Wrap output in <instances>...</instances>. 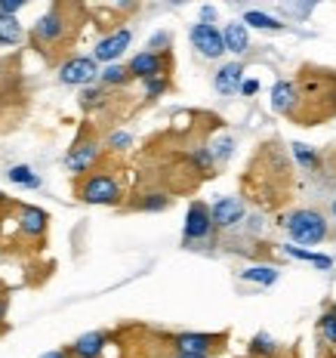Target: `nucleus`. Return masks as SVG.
<instances>
[{"mask_svg": "<svg viewBox=\"0 0 336 358\" xmlns=\"http://www.w3.org/2000/svg\"><path fill=\"white\" fill-rule=\"evenodd\" d=\"M191 47L198 50L204 59H219L222 53H226V43H222V31L216 25H198L191 28Z\"/></svg>", "mask_w": 336, "mask_h": 358, "instance_id": "nucleus-7", "label": "nucleus"}, {"mask_svg": "<svg viewBox=\"0 0 336 358\" xmlns=\"http://www.w3.org/2000/svg\"><path fill=\"white\" fill-rule=\"evenodd\" d=\"M6 179H10L13 185H22V189H41V176H37L28 164H16V167H10L6 170Z\"/></svg>", "mask_w": 336, "mask_h": 358, "instance_id": "nucleus-17", "label": "nucleus"}, {"mask_svg": "<svg viewBox=\"0 0 336 358\" xmlns=\"http://www.w3.org/2000/svg\"><path fill=\"white\" fill-rule=\"evenodd\" d=\"M130 145H133V136L130 133H124V130H117V133H111L108 136V148H115V152H126Z\"/></svg>", "mask_w": 336, "mask_h": 358, "instance_id": "nucleus-30", "label": "nucleus"}, {"mask_svg": "<svg viewBox=\"0 0 336 358\" xmlns=\"http://www.w3.org/2000/svg\"><path fill=\"white\" fill-rule=\"evenodd\" d=\"M130 80V71H126V65H105V69L99 71V84L102 87H121Z\"/></svg>", "mask_w": 336, "mask_h": 358, "instance_id": "nucleus-22", "label": "nucleus"}, {"mask_svg": "<svg viewBox=\"0 0 336 358\" xmlns=\"http://www.w3.org/2000/svg\"><path fill=\"white\" fill-rule=\"evenodd\" d=\"M62 34H65V16H62V10H59V6L47 10L41 19L34 22V28H31L34 43H41V47H53V43L62 41Z\"/></svg>", "mask_w": 336, "mask_h": 358, "instance_id": "nucleus-6", "label": "nucleus"}, {"mask_svg": "<svg viewBox=\"0 0 336 358\" xmlns=\"http://www.w3.org/2000/svg\"><path fill=\"white\" fill-rule=\"evenodd\" d=\"M231 148H235V139H231V136H222L219 143H216V145L210 148L213 164H216V161H219V164H222V161H228V158H231Z\"/></svg>", "mask_w": 336, "mask_h": 358, "instance_id": "nucleus-29", "label": "nucleus"}, {"mask_svg": "<svg viewBox=\"0 0 336 358\" xmlns=\"http://www.w3.org/2000/svg\"><path fill=\"white\" fill-rule=\"evenodd\" d=\"M290 148H293V155H296V161H300V167L315 170V164H318V152H315V148L305 145V143H293Z\"/></svg>", "mask_w": 336, "mask_h": 358, "instance_id": "nucleus-26", "label": "nucleus"}, {"mask_svg": "<svg viewBox=\"0 0 336 358\" xmlns=\"http://www.w3.org/2000/svg\"><path fill=\"white\" fill-rule=\"evenodd\" d=\"M99 106H105V87L102 84L84 87V93H80V108H99Z\"/></svg>", "mask_w": 336, "mask_h": 358, "instance_id": "nucleus-24", "label": "nucleus"}, {"mask_svg": "<svg viewBox=\"0 0 336 358\" xmlns=\"http://www.w3.org/2000/svg\"><path fill=\"white\" fill-rule=\"evenodd\" d=\"M170 47V34L167 31H158L152 34V41H148V53H161V50Z\"/></svg>", "mask_w": 336, "mask_h": 358, "instance_id": "nucleus-31", "label": "nucleus"}, {"mask_svg": "<svg viewBox=\"0 0 336 358\" xmlns=\"http://www.w3.org/2000/svg\"><path fill=\"white\" fill-rule=\"evenodd\" d=\"M241 78H244V65H241V62H228V65H222V69L216 71V78H213L216 93H222V96H235L238 90H241Z\"/></svg>", "mask_w": 336, "mask_h": 358, "instance_id": "nucleus-13", "label": "nucleus"}, {"mask_svg": "<svg viewBox=\"0 0 336 358\" xmlns=\"http://www.w3.org/2000/svg\"><path fill=\"white\" fill-rule=\"evenodd\" d=\"M275 358H278V355H275Z\"/></svg>", "mask_w": 336, "mask_h": 358, "instance_id": "nucleus-41", "label": "nucleus"}, {"mask_svg": "<svg viewBox=\"0 0 336 358\" xmlns=\"http://www.w3.org/2000/svg\"><path fill=\"white\" fill-rule=\"evenodd\" d=\"M126 71H130V78H136V80L158 78V74H163V56H161V53H148V50H142V53H136V56L130 59Z\"/></svg>", "mask_w": 336, "mask_h": 358, "instance_id": "nucleus-10", "label": "nucleus"}, {"mask_svg": "<svg viewBox=\"0 0 336 358\" xmlns=\"http://www.w3.org/2000/svg\"><path fill=\"white\" fill-rule=\"evenodd\" d=\"M213 232V220H210V207L204 201H191L189 213H185V226H182V238L185 244H198L207 241Z\"/></svg>", "mask_w": 336, "mask_h": 358, "instance_id": "nucleus-4", "label": "nucleus"}, {"mask_svg": "<svg viewBox=\"0 0 336 358\" xmlns=\"http://www.w3.org/2000/svg\"><path fill=\"white\" fill-rule=\"evenodd\" d=\"M6 309H10V300H6V296H0V322L6 318Z\"/></svg>", "mask_w": 336, "mask_h": 358, "instance_id": "nucleus-36", "label": "nucleus"}, {"mask_svg": "<svg viewBox=\"0 0 336 358\" xmlns=\"http://www.w3.org/2000/svg\"><path fill=\"white\" fill-rule=\"evenodd\" d=\"M284 253H287V257H293V259H302V263L318 266V268H330V266H333V259H330V257H324V253L302 250V248H296V244H287V248H284Z\"/></svg>", "mask_w": 336, "mask_h": 358, "instance_id": "nucleus-18", "label": "nucleus"}, {"mask_svg": "<svg viewBox=\"0 0 336 358\" xmlns=\"http://www.w3.org/2000/svg\"><path fill=\"white\" fill-rule=\"evenodd\" d=\"M105 343H108V337L102 331H89V334H84V337L74 340L68 355H74V358H99L102 352H105Z\"/></svg>", "mask_w": 336, "mask_h": 358, "instance_id": "nucleus-14", "label": "nucleus"}, {"mask_svg": "<svg viewBox=\"0 0 336 358\" xmlns=\"http://www.w3.org/2000/svg\"><path fill=\"white\" fill-rule=\"evenodd\" d=\"M22 6H25L22 0H0V16H16Z\"/></svg>", "mask_w": 336, "mask_h": 358, "instance_id": "nucleus-33", "label": "nucleus"}, {"mask_svg": "<svg viewBox=\"0 0 336 358\" xmlns=\"http://www.w3.org/2000/svg\"><path fill=\"white\" fill-rule=\"evenodd\" d=\"M241 278L244 281H256V285H275L278 281V268L275 266H250V268H244L241 272Z\"/></svg>", "mask_w": 336, "mask_h": 358, "instance_id": "nucleus-19", "label": "nucleus"}, {"mask_svg": "<svg viewBox=\"0 0 336 358\" xmlns=\"http://www.w3.org/2000/svg\"><path fill=\"white\" fill-rule=\"evenodd\" d=\"M22 41V25L16 16H0V43L3 47H13V43Z\"/></svg>", "mask_w": 336, "mask_h": 358, "instance_id": "nucleus-21", "label": "nucleus"}, {"mask_svg": "<svg viewBox=\"0 0 336 358\" xmlns=\"http://www.w3.org/2000/svg\"><path fill=\"white\" fill-rule=\"evenodd\" d=\"M136 207L139 210H148V213H158V210H167L170 207V198L161 195V192H148V195H142V201Z\"/></svg>", "mask_w": 336, "mask_h": 358, "instance_id": "nucleus-25", "label": "nucleus"}, {"mask_svg": "<svg viewBox=\"0 0 336 358\" xmlns=\"http://www.w3.org/2000/svg\"><path fill=\"white\" fill-rule=\"evenodd\" d=\"M130 43H133V31H130V28H117V31L105 34L99 43H96V50H93L96 65H99V62L115 65L117 59L126 53V47H130Z\"/></svg>", "mask_w": 336, "mask_h": 358, "instance_id": "nucleus-5", "label": "nucleus"}, {"mask_svg": "<svg viewBox=\"0 0 336 358\" xmlns=\"http://www.w3.org/2000/svg\"><path fill=\"white\" fill-rule=\"evenodd\" d=\"M173 346H176V355L207 358L216 349V337H210V334H179Z\"/></svg>", "mask_w": 336, "mask_h": 358, "instance_id": "nucleus-9", "label": "nucleus"}, {"mask_svg": "<svg viewBox=\"0 0 336 358\" xmlns=\"http://www.w3.org/2000/svg\"><path fill=\"white\" fill-rule=\"evenodd\" d=\"M238 93H244V96H256L259 93V80H241V90Z\"/></svg>", "mask_w": 336, "mask_h": 358, "instance_id": "nucleus-34", "label": "nucleus"}, {"mask_svg": "<svg viewBox=\"0 0 336 358\" xmlns=\"http://www.w3.org/2000/svg\"><path fill=\"white\" fill-rule=\"evenodd\" d=\"M222 43H226V53L244 56L250 50V34L244 22H228L226 31H222Z\"/></svg>", "mask_w": 336, "mask_h": 358, "instance_id": "nucleus-15", "label": "nucleus"}, {"mask_svg": "<svg viewBox=\"0 0 336 358\" xmlns=\"http://www.w3.org/2000/svg\"><path fill=\"white\" fill-rule=\"evenodd\" d=\"M142 84H145V96H148V99H158V96L167 93L170 80H167V74H158V78H148V80H142Z\"/></svg>", "mask_w": 336, "mask_h": 358, "instance_id": "nucleus-27", "label": "nucleus"}, {"mask_svg": "<svg viewBox=\"0 0 336 358\" xmlns=\"http://www.w3.org/2000/svg\"><path fill=\"white\" fill-rule=\"evenodd\" d=\"M78 198L84 201V204L115 207V204H121V185H117V179L108 176V173H93L80 182Z\"/></svg>", "mask_w": 336, "mask_h": 358, "instance_id": "nucleus-2", "label": "nucleus"}, {"mask_svg": "<svg viewBox=\"0 0 336 358\" xmlns=\"http://www.w3.org/2000/svg\"><path fill=\"white\" fill-rule=\"evenodd\" d=\"M0 207H6V195H3V192H0Z\"/></svg>", "mask_w": 336, "mask_h": 358, "instance_id": "nucleus-38", "label": "nucleus"}, {"mask_svg": "<svg viewBox=\"0 0 336 358\" xmlns=\"http://www.w3.org/2000/svg\"><path fill=\"white\" fill-rule=\"evenodd\" d=\"M318 331H321V337H324L327 343H330V346H336V315H333V312H327V315H321Z\"/></svg>", "mask_w": 336, "mask_h": 358, "instance_id": "nucleus-28", "label": "nucleus"}, {"mask_svg": "<svg viewBox=\"0 0 336 358\" xmlns=\"http://www.w3.org/2000/svg\"><path fill=\"white\" fill-rule=\"evenodd\" d=\"M191 161H195V167H200V170H210V167H213V155H210V148H198V152L191 155Z\"/></svg>", "mask_w": 336, "mask_h": 358, "instance_id": "nucleus-32", "label": "nucleus"}, {"mask_svg": "<svg viewBox=\"0 0 336 358\" xmlns=\"http://www.w3.org/2000/svg\"><path fill=\"white\" fill-rule=\"evenodd\" d=\"M247 352L253 355V358H275L278 355V343H275L268 334H256V337L250 340V349Z\"/></svg>", "mask_w": 336, "mask_h": 358, "instance_id": "nucleus-20", "label": "nucleus"}, {"mask_svg": "<svg viewBox=\"0 0 336 358\" xmlns=\"http://www.w3.org/2000/svg\"><path fill=\"white\" fill-rule=\"evenodd\" d=\"M99 155H102L99 143H78L65 155V167H68L71 173H87V170L99 161Z\"/></svg>", "mask_w": 336, "mask_h": 358, "instance_id": "nucleus-11", "label": "nucleus"}, {"mask_svg": "<svg viewBox=\"0 0 336 358\" xmlns=\"http://www.w3.org/2000/svg\"><path fill=\"white\" fill-rule=\"evenodd\" d=\"M296 106H300V93H296L293 80H278L272 87V108L278 115H293Z\"/></svg>", "mask_w": 336, "mask_h": 358, "instance_id": "nucleus-12", "label": "nucleus"}, {"mask_svg": "<svg viewBox=\"0 0 336 358\" xmlns=\"http://www.w3.org/2000/svg\"><path fill=\"white\" fill-rule=\"evenodd\" d=\"M173 358H191V355H173Z\"/></svg>", "mask_w": 336, "mask_h": 358, "instance_id": "nucleus-39", "label": "nucleus"}, {"mask_svg": "<svg viewBox=\"0 0 336 358\" xmlns=\"http://www.w3.org/2000/svg\"><path fill=\"white\" fill-rule=\"evenodd\" d=\"M213 229H231L244 220V201L241 198H219L210 207Z\"/></svg>", "mask_w": 336, "mask_h": 358, "instance_id": "nucleus-8", "label": "nucleus"}, {"mask_svg": "<svg viewBox=\"0 0 336 358\" xmlns=\"http://www.w3.org/2000/svg\"><path fill=\"white\" fill-rule=\"evenodd\" d=\"M19 226L28 238H41L50 226V216H47V210H41V207L28 204V207H22V213H19Z\"/></svg>", "mask_w": 336, "mask_h": 358, "instance_id": "nucleus-16", "label": "nucleus"}, {"mask_svg": "<svg viewBox=\"0 0 336 358\" xmlns=\"http://www.w3.org/2000/svg\"><path fill=\"white\" fill-rule=\"evenodd\" d=\"M216 22V10L213 6H200V25H213Z\"/></svg>", "mask_w": 336, "mask_h": 358, "instance_id": "nucleus-35", "label": "nucleus"}, {"mask_svg": "<svg viewBox=\"0 0 336 358\" xmlns=\"http://www.w3.org/2000/svg\"><path fill=\"white\" fill-rule=\"evenodd\" d=\"M96 80H99V65L93 56H74L59 69V84L65 87H93Z\"/></svg>", "mask_w": 336, "mask_h": 358, "instance_id": "nucleus-3", "label": "nucleus"}, {"mask_svg": "<svg viewBox=\"0 0 336 358\" xmlns=\"http://www.w3.org/2000/svg\"><path fill=\"white\" fill-rule=\"evenodd\" d=\"M244 25H253V28H259V31H281V28H284L278 19L265 16V13H259V10H247V13H244Z\"/></svg>", "mask_w": 336, "mask_h": 358, "instance_id": "nucleus-23", "label": "nucleus"}, {"mask_svg": "<svg viewBox=\"0 0 336 358\" xmlns=\"http://www.w3.org/2000/svg\"><path fill=\"white\" fill-rule=\"evenodd\" d=\"M43 358H71L68 352H65V349H56V352H47V355H43Z\"/></svg>", "mask_w": 336, "mask_h": 358, "instance_id": "nucleus-37", "label": "nucleus"}, {"mask_svg": "<svg viewBox=\"0 0 336 358\" xmlns=\"http://www.w3.org/2000/svg\"><path fill=\"white\" fill-rule=\"evenodd\" d=\"M333 216H336V201H333Z\"/></svg>", "mask_w": 336, "mask_h": 358, "instance_id": "nucleus-40", "label": "nucleus"}, {"mask_svg": "<svg viewBox=\"0 0 336 358\" xmlns=\"http://www.w3.org/2000/svg\"><path fill=\"white\" fill-rule=\"evenodd\" d=\"M284 226H287L290 238L296 244H321L327 238V220L318 210H293L284 216Z\"/></svg>", "mask_w": 336, "mask_h": 358, "instance_id": "nucleus-1", "label": "nucleus"}]
</instances>
